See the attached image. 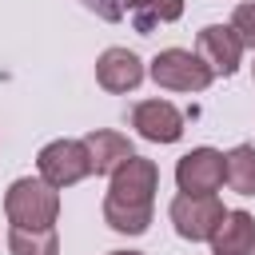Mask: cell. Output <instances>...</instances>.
I'll return each mask as SVG.
<instances>
[{
	"label": "cell",
	"instance_id": "obj_1",
	"mask_svg": "<svg viewBox=\"0 0 255 255\" xmlns=\"http://www.w3.org/2000/svg\"><path fill=\"white\" fill-rule=\"evenodd\" d=\"M159 171L151 159L131 155L124 167L112 171V187L104 199V219L108 227L124 231V235H143L151 223V195H155Z\"/></svg>",
	"mask_w": 255,
	"mask_h": 255
},
{
	"label": "cell",
	"instance_id": "obj_2",
	"mask_svg": "<svg viewBox=\"0 0 255 255\" xmlns=\"http://www.w3.org/2000/svg\"><path fill=\"white\" fill-rule=\"evenodd\" d=\"M4 211L12 219V227H52L60 215V195L56 187L40 175V179H16L4 195Z\"/></svg>",
	"mask_w": 255,
	"mask_h": 255
},
{
	"label": "cell",
	"instance_id": "obj_3",
	"mask_svg": "<svg viewBox=\"0 0 255 255\" xmlns=\"http://www.w3.org/2000/svg\"><path fill=\"white\" fill-rule=\"evenodd\" d=\"M211 68L203 64L199 52H183V48H167L151 60V80L159 88H171V92H203L211 84Z\"/></svg>",
	"mask_w": 255,
	"mask_h": 255
},
{
	"label": "cell",
	"instance_id": "obj_4",
	"mask_svg": "<svg viewBox=\"0 0 255 255\" xmlns=\"http://www.w3.org/2000/svg\"><path fill=\"white\" fill-rule=\"evenodd\" d=\"M40 175L52 183V187H68V183H80L84 175H92V151L84 139H56L40 151Z\"/></svg>",
	"mask_w": 255,
	"mask_h": 255
},
{
	"label": "cell",
	"instance_id": "obj_5",
	"mask_svg": "<svg viewBox=\"0 0 255 255\" xmlns=\"http://www.w3.org/2000/svg\"><path fill=\"white\" fill-rule=\"evenodd\" d=\"M223 203L215 199V195H191V191H179L175 199H171V223H175V231L183 235V239H191V243H199V239H211L215 235V227L223 223Z\"/></svg>",
	"mask_w": 255,
	"mask_h": 255
},
{
	"label": "cell",
	"instance_id": "obj_6",
	"mask_svg": "<svg viewBox=\"0 0 255 255\" xmlns=\"http://www.w3.org/2000/svg\"><path fill=\"white\" fill-rule=\"evenodd\" d=\"M223 179H227V163H223V155L215 147H195L175 167L179 191H191V195H211Z\"/></svg>",
	"mask_w": 255,
	"mask_h": 255
},
{
	"label": "cell",
	"instance_id": "obj_7",
	"mask_svg": "<svg viewBox=\"0 0 255 255\" xmlns=\"http://www.w3.org/2000/svg\"><path fill=\"white\" fill-rule=\"evenodd\" d=\"M131 128L151 143H175L183 135V116L167 100H143L131 112Z\"/></svg>",
	"mask_w": 255,
	"mask_h": 255
},
{
	"label": "cell",
	"instance_id": "obj_8",
	"mask_svg": "<svg viewBox=\"0 0 255 255\" xmlns=\"http://www.w3.org/2000/svg\"><path fill=\"white\" fill-rule=\"evenodd\" d=\"M199 56L211 72H223L231 76L239 68V56H243V40L235 28H223V24H207L199 32Z\"/></svg>",
	"mask_w": 255,
	"mask_h": 255
},
{
	"label": "cell",
	"instance_id": "obj_9",
	"mask_svg": "<svg viewBox=\"0 0 255 255\" xmlns=\"http://www.w3.org/2000/svg\"><path fill=\"white\" fill-rule=\"evenodd\" d=\"M96 80H100V88H108V92H131V88L143 80V64H139V56L128 52V48H108V52L100 56V64H96Z\"/></svg>",
	"mask_w": 255,
	"mask_h": 255
},
{
	"label": "cell",
	"instance_id": "obj_10",
	"mask_svg": "<svg viewBox=\"0 0 255 255\" xmlns=\"http://www.w3.org/2000/svg\"><path fill=\"white\" fill-rule=\"evenodd\" d=\"M211 251L215 255H251L255 251V219L247 211H227L211 235Z\"/></svg>",
	"mask_w": 255,
	"mask_h": 255
},
{
	"label": "cell",
	"instance_id": "obj_11",
	"mask_svg": "<svg viewBox=\"0 0 255 255\" xmlns=\"http://www.w3.org/2000/svg\"><path fill=\"white\" fill-rule=\"evenodd\" d=\"M84 143H88V151H92L96 175H112L116 167H124V163L135 155L131 143H128V135H120V131H92Z\"/></svg>",
	"mask_w": 255,
	"mask_h": 255
},
{
	"label": "cell",
	"instance_id": "obj_12",
	"mask_svg": "<svg viewBox=\"0 0 255 255\" xmlns=\"http://www.w3.org/2000/svg\"><path fill=\"white\" fill-rule=\"evenodd\" d=\"M8 251L12 255H56L60 235H56V227H12L8 231Z\"/></svg>",
	"mask_w": 255,
	"mask_h": 255
},
{
	"label": "cell",
	"instance_id": "obj_13",
	"mask_svg": "<svg viewBox=\"0 0 255 255\" xmlns=\"http://www.w3.org/2000/svg\"><path fill=\"white\" fill-rule=\"evenodd\" d=\"M223 163H227V183H231V191L255 195V147H251V143H239L235 151L223 155Z\"/></svg>",
	"mask_w": 255,
	"mask_h": 255
},
{
	"label": "cell",
	"instance_id": "obj_14",
	"mask_svg": "<svg viewBox=\"0 0 255 255\" xmlns=\"http://www.w3.org/2000/svg\"><path fill=\"white\" fill-rule=\"evenodd\" d=\"M179 16H183V0H151V4H143L135 12V28L139 32H151L155 24H171Z\"/></svg>",
	"mask_w": 255,
	"mask_h": 255
},
{
	"label": "cell",
	"instance_id": "obj_15",
	"mask_svg": "<svg viewBox=\"0 0 255 255\" xmlns=\"http://www.w3.org/2000/svg\"><path fill=\"white\" fill-rule=\"evenodd\" d=\"M231 28L239 32V40L247 48H255V4H239L235 16H231Z\"/></svg>",
	"mask_w": 255,
	"mask_h": 255
},
{
	"label": "cell",
	"instance_id": "obj_16",
	"mask_svg": "<svg viewBox=\"0 0 255 255\" xmlns=\"http://www.w3.org/2000/svg\"><path fill=\"white\" fill-rule=\"evenodd\" d=\"M80 4L92 8V12H96L100 20H108V24H116V20L124 16V4H120V0H80Z\"/></svg>",
	"mask_w": 255,
	"mask_h": 255
},
{
	"label": "cell",
	"instance_id": "obj_17",
	"mask_svg": "<svg viewBox=\"0 0 255 255\" xmlns=\"http://www.w3.org/2000/svg\"><path fill=\"white\" fill-rule=\"evenodd\" d=\"M120 4H128L131 12H139V8H143V4H151V0H120Z\"/></svg>",
	"mask_w": 255,
	"mask_h": 255
},
{
	"label": "cell",
	"instance_id": "obj_18",
	"mask_svg": "<svg viewBox=\"0 0 255 255\" xmlns=\"http://www.w3.org/2000/svg\"><path fill=\"white\" fill-rule=\"evenodd\" d=\"M108 255H139V251H108Z\"/></svg>",
	"mask_w": 255,
	"mask_h": 255
}]
</instances>
